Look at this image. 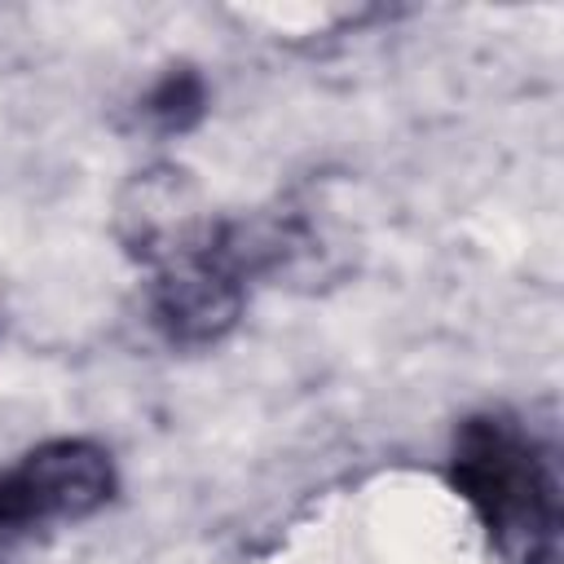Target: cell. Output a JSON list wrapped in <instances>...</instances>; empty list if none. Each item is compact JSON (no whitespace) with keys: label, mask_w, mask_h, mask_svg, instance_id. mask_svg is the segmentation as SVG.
Instances as JSON below:
<instances>
[{"label":"cell","mask_w":564,"mask_h":564,"mask_svg":"<svg viewBox=\"0 0 564 564\" xmlns=\"http://www.w3.org/2000/svg\"><path fill=\"white\" fill-rule=\"evenodd\" d=\"M137 115H141V123H145L150 132H159V137H181V132H189V128L207 115V79H203V70L189 66V62L167 66V70L145 88Z\"/></svg>","instance_id":"obj_3"},{"label":"cell","mask_w":564,"mask_h":564,"mask_svg":"<svg viewBox=\"0 0 564 564\" xmlns=\"http://www.w3.org/2000/svg\"><path fill=\"white\" fill-rule=\"evenodd\" d=\"M119 494L115 458L101 441L57 436L0 467V546L48 524L97 516Z\"/></svg>","instance_id":"obj_2"},{"label":"cell","mask_w":564,"mask_h":564,"mask_svg":"<svg viewBox=\"0 0 564 564\" xmlns=\"http://www.w3.org/2000/svg\"><path fill=\"white\" fill-rule=\"evenodd\" d=\"M445 480L471 507L498 564H555L560 471L551 445L520 414H467L454 427Z\"/></svg>","instance_id":"obj_1"}]
</instances>
